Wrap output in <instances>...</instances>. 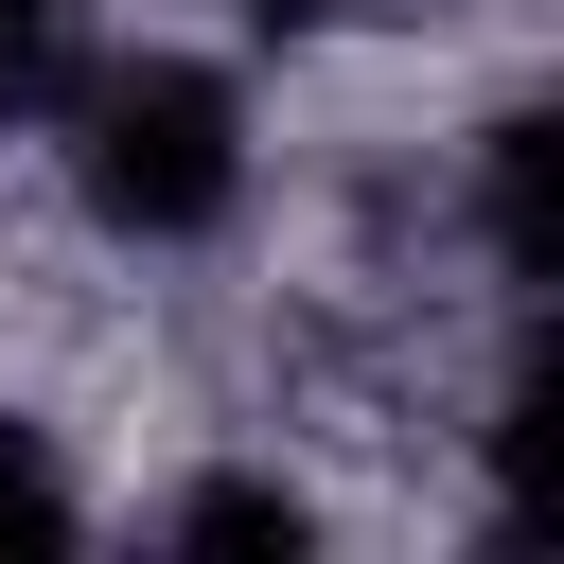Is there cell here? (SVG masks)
<instances>
[{"label":"cell","instance_id":"cell-3","mask_svg":"<svg viewBox=\"0 0 564 564\" xmlns=\"http://www.w3.org/2000/svg\"><path fill=\"white\" fill-rule=\"evenodd\" d=\"M88 70V0H0V141H35Z\"/></svg>","mask_w":564,"mask_h":564},{"label":"cell","instance_id":"cell-4","mask_svg":"<svg viewBox=\"0 0 564 564\" xmlns=\"http://www.w3.org/2000/svg\"><path fill=\"white\" fill-rule=\"evenodd\" d=\"M159 529H176V546H300V529H317V511H300V494H282V476H212V494H176V511H159Z\"/></svg>","mask_w":564,"mask_h":564},{"label":"cell","instance_id":"cell-5","mask_svg":"<svg viewBox=\"0 0 564 564\" xmlns=\"http://www.w3.org/2000/svg\"><path fill=\"white\" fill-rule=\"evenodd\" d=\"M0 529H35V546L70 529V476H53V441H35V423H0Z\"/></svg>","mask_w":564,"mask_h":564},{"label":"cell","instance_id":"cell-1","mask_svg":"<svg viewBox=\"0 0 564 564\" xmlns=\"http://www.w3.org/2000/svg\"><path fill=\"white\" fill-rule=\"evenodd\" d=\"M53 159H70V212L106 247H159V264L176 247H229L247 229V176H264L247 88L212 53H88L70 106H53Z\"/></svg>","mask_w":564,"mask_h":564},{"label":"cell","instance_id":"cell-2","mask_svg":"<svg viewBox=\"0 0 564 564\" xmlns=\"http://www.w3.org/2000/svg\"><path fill=\"white\" fill-rule=\"evenodd\" d=\"M476 247H494L511 300L564 282V247H546V106H494V123H476Z\"/></svg>","mask_w":564,"mask_h":564}]
</instances>
